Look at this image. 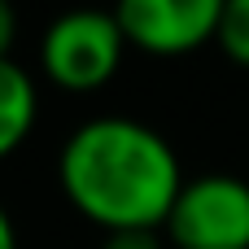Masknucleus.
Instances as JSON below:
<instances>
[{"label":"nucleus","mask_w":249,"mask_h":249,"mask_svg":"<svg viewBox=\"0 0 249 249\" xmlns=\"http://www.w3.org/2000/svg\"><path fill=\"white\" fill-rule=\"evenodd\" d=\"M184 179L175 144L127 114L83 118L57 149V188L101 236L162 232Z\"/></svg>","instance_id":"f257e3e1"},{"label":"nucleus","mask_w":249,"mask_h":249,"mask_svg":"<svg viewBox=\"0 0 249 249\" xmlns=\"http://www.w3.org/2000/svg\"><path fill=\"white\" fill-rule=\"evenodd\" d=\"M127 39L109 9H70L39 35V74L74 96L101 92L123 70Z\"/></svg>","instance_id":"f03ea898"},{"label":"nucleus","mask_w":249,"mask_h":249,"mask_svg":"<svg viewBox=\"0 0 249 249\" xmlns=\"http://www.w3.org/2000/svg\"><path fill=\"white\" fill-rule=\"evenodd\" d=\"M162 241L171 249H249V179L232 171L188 175Z\"/></svg>","instance_id":"7ed1b4c3"},{"label":"nucleus","mask_w":249,"mask_h":249,"mask_svg":"<svg viewBox=\"0 0 249 249\" xmlns=\"http://www.w3.org/2000/svg\"><path fill=\"white\" fill-rule=\"evenodd\" d=\"M223 0H127L114 9L127 48L149 57H188L214 44Z\"/></svg>","instance_id":"20e7f679"},{"label":"nucleus","mask_w":249,"mask_h":249,"mask_svg":"<svg viewBox=\"0 0 249 249\" xmlns=\"http://www.w3.org/2000/svg\"><path fill=\"white\" fill-rule=\"evenodd\" d=\"M39 123V83L35 74L13 61V57H0V162L13 158L31 131Z\"/></svg>","instance_id":"39448f33"},{"label":"nucleus","mask_w":249,"mask_h":249,"mask_svg":"<svg viewBox=\"0 0 249 249\" xmlns=\"http://www.w3.org/2000/svg\"><path fill=\"white\" fill-rule=\"evenodd\" d=\"M214 44H219V53H223L232 66L249 70V0H223Z\"/></svg>","instance_id":"423d86ee"},{"label":"nucleus","mask_w":249,"mask_h":249,"mask_svg":"<svg viewBox=\"0 0 249 249\" xmlns=\"http://www.w3.org/2000/svg\"><path fill=\"white\" fill-rule=\"evenodd\" d=\"M96 249H166L162 232H109Z\"/></svg>","instance_id":"0eeeda50"},{"label":"nucleus","mask_w":249,"mask_h":249,"mask_svg":"<svg viewBox=\"0 0 249 249\" xmlns=\"http://www.w3.org/2000/svg\"><path fill=\"white\" fill-rule=\"evenodd\" d=\"M13 44H18V13L9 0H0V57H13Z\"/></svg>","instance_id":"6e6552de"},{"label":"nucleus","mask_w":249,"mask_h":249,"mask_svg":"<svg viewBox=\"0 0 249 249\" xmlns=\"http://www.w3.org/2000/svg\"><path fill=\"white\" fill-rule=\"evenodd\" d=\"M0 249H22L18 245V223H13V214H9L4 201H0Z\"/></svg>","instance_id":"1a4fd4ad"}]
</instances>
